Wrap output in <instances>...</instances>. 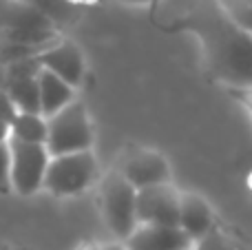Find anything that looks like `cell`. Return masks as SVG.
I'll use <instances>...</instances> for the list:
<instances>
[{"label":"cell","mask_w":252,"mask_h":250,"mask_svg":"<svg viewBox=\"0 0 252 250\" xmlns=\"http://www.w3.org/2000/svg\"><path fill=\"white\" fill-rule=\"evenodd\" d=\"M47 146L49 155H69L80 151H91L93 146V128L89 120L87 106L73 100L56 115L47 118Z\"/></svg>","instance_id":"obj_4"},{"label":"cell","mask_w":252,"mask_h":250,"mask_svg":"<svg viewBox=\"0 0 252 250\" xmlns=\"http://www.w3.org/2000/svg\"><path fill=\"white\" fill-rule=\"evenodd\" d=\"M226 250H250L248 244H244L241 239H237L235 235H230V239H228V246Z\"/></svg>","instance_id":"obj_20"},{"label":"cell","mask_w":252,"mask_h":250,"mask_svg":"<svg viewBox=\"0 0 252 250\" xmlns=\"http://www.w3.org/2000/svg\"><path fill=\"white\" fill-rule=\"evenodd\" d=\"M11 190V155L9 142H0V195H9Z\"/></svg>","instance_id":"obj_17"},{"label":"cell","mask_w":252,"mask_h":250,"mask_svg":"<svg viewBox=\"0 0 252 250\" xmlns=\"http://www.w3.org/2000/svg\"><path fill=\"white\" fill-rule=\"evenodd\" d=\"M115 171L135 190L170 182V166L166 162V157L161 153H157V151L146 149V146L128 144L120 153Z\"/></svg>","instance_id":"obj_7"},{"label":"cell","mask_w":252,"mask_h":250,"mask_svg":"<svg viewBox=\"0 0 252 250\" xmlns=\"http://www.w3.org/2000/svg\"><path fill=\"white\" fill-rule=\"evenodd\" d=\"M56 40H60L58 25L29 0H13L0 20V44L25 47L40 53Z\"/></svg>","instance_id":"obj_2"},{"label":"cell","mask_w":252,"mask_h":250,"mask_svg":"<svg viewBox=\"0 0 252 250\" xmlns=\"http://www.w3.org/2000/svg\"><path fill=\"white\" fill-rule=\"evenodd\" d=\"M223 16L252 35V0H215Z\"/></svg>","instance_id":"obj_15"},{"label":"cell","mask_w":252,"mask_h":250,"mask_svg":"<svg viewBox=\"0 0 252 250\" xmlns=\"http://www.w3.org/2000/svg\"><path fill=\"white\" fill-rule=\"evenodd\" d=\"M9 140L25 144H44L47 142V118L40 113H20L16 111L9 128Z\"/></svg>","instance_id":"obj_14"},{"label":"cell","mask_w":252,"mask_h":250,"mask_svg":"<svg viewBox=\"0 0 252 250\" xmlns=\"http://www.w3.org/2000/svg\"><path fill=\"white\" fill-rule=\"evenodd\" d=\"M11 2L13 0H0V20H2V16L7 13V9L11 7Z\"/></svg>","instance_id":"obj_22"},{"label":"cell","mask_w":252,"mask_h":250,"mask_svg":"<svg viewBox=\"0 0 252 250\" xmlns=\"http://www.w3.org/2000/svg\"><path fill=\"white\" fill-rule=\"evenodd\" d=\"M75 250H100V246L97 244H91V242H87V244H80Z\"/></svg>","instance_id":"obj_24"},{"label":"cell","mask_w":252,"mask_h":250,"mask_svg":"<svg viewBox=\"0 0 252 250\" xmlns=\"http://www.w3.org/2000/svg\"><path fill=\"white\" fill-rule=\"evenodd\" d=\"M179 193L170 182L139 188L135 195V213L137 224L155 226H177L179 219Z\"/></svg>","instance_id":"obj_9"},{"label":"cell","mask_w":252,"mask_h":250,"mask_svg":"<svg viewBox=\"0 0 252 250\" xmlns=\"http://www.w3.org/2000/svg\"><path fill=\"white\" fill-rule=\"evenodd\" d=\"M7 142L11 155V190L22 197H29L42 188L51 155L44 144H25L16 140Z\"/></svg>","instance_id":"obj_6"},{"label":"cell","mask_w":252,"mask_h":250,"mask_svg":"<svg viewBox=\"0 0 252 250\" xmlns=\"http://www.w3.org/2000/svg\"><path fill=\"white\" fill-rule=\"evenodd\" d=\"M177 226L192 239V244L199 242L204 235L215 228V215L210 204L197 193H182L179 197V219Z\"/></svg>","instance_id":"obj_12"},{"label":"cell","mask_w":252,"mask_h":250,"mask_svg":"<svg viewBox=\"0 0 252 250\" xmlns=\"http://www.w3.org/2000/svg\"><path fill=\"white\" fill-rule=\"evenodd\" d=\"M4 78H7V64H2L0 60V89H4Z\"/></svg>","instance_id":"obj_23"},{"label":"cell","mask_w":252,"mask_h":250,"mask_svg":"<svg viewBox=\"0 0 252 250\" xmlns=\"http://www.w3.org/2000/svg\"><path fill=\"white\" fill-rule=\"evenodd\" d=\"M237 97L241 100V104L246 106V111L252 115V87L248 89H241V91H237Z\"/></svg>","instance_id":"obj_19"},{"label":"cell","mask_w":252,"mask_h":250,"mask_svg":"<svg viewBox=\"0 0 252 250\" xmlns=\"http://www.w3.org/2000/svg\"><path fill=\"white\" fill-rule=\"evenodd\" d=\"M126 250H190L192 239L179 226L137 224V228L122 242Z\"/></svg>","instance_id":"obj_11"},{"label":"cell","mask_w":252,"mask_h":250,"mask_svg":"<svg viewBox=\"0 0 252 250\" xmlns=\"http://www.w3.org/2000/svg\"><path fill=\"white\" fill-rule=\"evenodd\" d=\"M135 195L137 190L120 175L118 171H109L100 182V211L104 224L120 242H126L128 235L137 228L135 213Z\"/></svg>","instance_id":"obj_5"},{"label":"cell","mask_w":252,"mask_h":250,"mask_svg":"<svg viewBox=\"0 0 252 250\" xmlns=\"http://www.w3.org/2000/svg\"><path fill=\"white\" fill-rule=\"evenodd\" d=\"M100 250H126V246L122 242H109V244H102Z\"/></svg>","instance_id":"obj_21"},{"label":"cell","mask_w":252,"mask_h":250,"mask_svg":"<svg viewBox=\"0 0 252 250\" xmlns=\"http://www.w3.org/2000/svg\"><path fill=\"white\" fill-rule=\"evenodd\" d=\"M38 64L42 69L51 71L60 80H64L69 87L78 89L87 73V64H84V56L80 51L78 44L71 40H56L53 44L44 47L42 51L35 56Z\"/></svg>","instance_id":"obj_10"},{"label":"cell","mask_w":252,"mask_h":250,"mask_svg":"<svg viewBox=\"0 0 252 250\" xmlns=\"http://www.w3.org/2000/svg\"><path fill=\"white\" fill-rule=\"evenodd\" d=\"M190 22L213 78L237 91L252 87V35L232 25L215 0L201 2Z\"/></svg>","instance_id":"obj_1"},{"label":"cell","mask_w":252,"mask_h":250,"mask_svg":"<svg viewBox=\"0 0 252 250\" xmlns=\"http://www.w3.org/2000/svg\"><path fill=\"white\" fill-rule=\"evenodd\" d=\"M40 113L44 118H51L58 111H62L66 104L75 100V89L69 87L64 80L53 75L51 71L40 66Z\"/></svg>","instance_id":"obj_13"},{"label":"cell","mask_w":252,"mask_h":250,"mask_svg":"<svg viewBox=\"0 0 252 250\" xmlns=\"http://www.w3.org/2000/svg\"><path fill=\"white\" fill-rule=\"evenodd\" d=\"M16 115V106L7 97V93L0 89V142L9 140V128H11V120Z\"/></svg>","instance_id":"obj_18"},{"label":"cell","mask_w":252,"mask_h":250,"mask_svg":"<svg viewBox=\"0 0 252 250\" xmlns=\"http://www.w3.org/2000/svg\"><path fill=\"white\" fill-rule=\"evenodd\" d=\"M228 239H230V235H228L226 230H219L217 226H215L208 235H204L199 242L192 244L190 250H226Z\"/></svg>","instance_id":"obj_16"},{"label":"cell","mask_w":252,"mask_h":250,"mask_svg":"<svg viewBox=\"0 0 252 250\" xmlns=\"http://www.w3.org/2000/svg\"><path fill=\"white\" fill-rule=\"evenodd\" d=\"M40 64L35 56L22 58L7 66L4 89L7 97L20 113H40ZM42 115V113H40Z\"/></svg>","instance_id":"obj_8"},{"label":"cell","mask_w":252,"mask_h":250,"mask_svg":"<svg viewBox=\"0 0 252 250\" xmlns=\"http://www.w3.org/2000/svg\"><path fill=\"white\" fill-rule=\"evenodd\" d=\"M97 177H100V166L93 151L58 155L49 159L42 188L53 197H73L91 188Z\"/></svg>","instance_id":"obj_3"},{"label":"cell","mask_w":252,"mask_h":250,"mask_svg":"<svg viewBox=\"0 0 252 250\" xmlns=\"http://www.w3.org/2000/svg\"><path fill=\"white\" fill-rule=\"evenodd\" d=\"M120 2H130V4H144V2H151V0H120Z\"/></svg>","instance_id":"obj_25"}]
</instances>
